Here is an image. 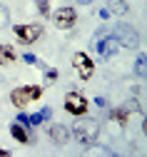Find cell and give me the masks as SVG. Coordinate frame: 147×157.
Segmentation results:
<instances>
[{
    "instance_id": "18",
    "label": "cell",
    "mask_w": 147,
    "mask_h": 157,
    "mask_svg": "<svg viewBox=\"0 0 147 157\" xmlns=\"http://www.w3.org/2000/svg\"><path fill=\"white\" fill-rule=\"evenodd\" d=\"M45 80H50V82L57 80V70L55 67H45Z\"/></svg>"
},
{
    "instance_id": "4",
    "label": "cell",
    "mask_w": 147,
    "mask_h": 157,
    "mask_svg": "<svg viewBox=\"0 0 147 157\" xmlns=\"http://www.w3.org/2000/svg\"><path fill=\"white\" fill-rule=\"evenodd\" d=\"M72 67L77 70L80 80H90L92 72H95V63L90 60L87 52H75V55H72Z\"/></svg>"
},
{
    "instance_id": "19",
    "label": "cell",
    "mask_w": 147,
    "mask_h": 157,
    "mask_svg": "<svg viewBox=\"0 0 147 157\" xmlns=\"http://www.w3.org/2000/svg\"><path fill=\"white\" fill-rule=\"evenodd\" d=\"M15 122H20V125H25V127H30V122H28V115H25V112H20Z\"/></svg>"
},
{
    "instance_id": "2",
    "label": "cell",
    "mask_w": 147,
    "mask_h": 157,
    "mask_svg": "<svg viewBox=\"0 0 147 157\" xmlns=\"http://www.w3.org/2000/svg\"><path fill=\"white\" fill-rule=\"evenodd\" d=\"M40 95H43V87H37V85H20V87H15L10 92V102L15 107H25V105L35 102Z\"/></svg>"
},
{
    "instance_id": "16",
    "label": "cell",
    "mask_w": 147,
    "mask_h": 157,
    "mask_svg": "<svg viewBox=\"0 0 147 157\" xmlns=\"http://www.w3.org/2000/svg\"><path fill=\"white\" fill-rule=\"evenodd\" d=\"M8 23H10V13H8L5 5H0V28H5Z\"/></svg>"
},
{
    "instance_id": "7",
    "label": "cell",
    "mask_w": 147,
    "mask_h": 157,
    "mask_svg": "<svg viewBox=\"0 0 147 157\" xmlns=\"http://www.w3.org/2000/svg\"><path fill=\"white\" fill-rule=\"evenodd\" d=\"M65 110L70 115H85L87 112V100L80 92H68L65 95Z\"/></svg>"
},
{
    "instance_id": "10",
    "label": "cell",
    "mask_w": 147,
    "mask_h": 157,
    "mask_svg": "<svg viewBox=\"0 0 147 157\" xmlns=\"http://www.w3.org/2000/svg\"><path fill=\"white\" fill-rule=\"evenodd\" d=\"M10 135L15 137V140L20 145H30V135L25 132V125H20V122H13L10 125Z\"/></svg>"
},
{
    "instance_id": "9",
    "label": "cell",
    "mask_w": 147,
    "mask_h": 157,
    "mask_svg": "<svg viewBox=\"0 0 147 157\" xmlns=\"http://www.w3.org/2000/svg\"><path fill=\"white\" fill-rule=\"evenodd\" d=\"M70 127H65V125H52L50 127V140L55 142V145H68L70 142Z\"/></svg>"
},
{
    "instance_id": "11",
    "label": "cell",
    "mask_w": 147,
    "mask_h": 157,
    "mask_svg": "<svg viewBox=\"0 0 147 157\" xmlns=\"http://www.w3.org/2000/svg\"><path fill=\"white\" fill-rule=\"evenodd\" d=\"M107 13H115V15H127V13H130L127 0H107Z\"/></svg>"
},
{
    "instance_id": "21",
    "label": "cell",
    "mask_w": 147,
    "mask_h": 157,
    "mask_svg": "<svg viewBox=\"0 0 147 157\" xmlns=\"http://www.w3.org/2000/svg\"><path fill=\"white\" fill-rule=\"evenodd\" d=\"M75 3H82V5H90V3H95V0H75Z\"/></svg>"
},
{
    "instance_id": "8",
    "label": "cell",
    "mask_w": 147,
    "mask_h": 157,
    "mask_svg": "<svg viewBox=\"0 0 147 157\" xmlns=\"http://www.w3.org/2000/svg\"><path fill=\"white\" fill-rule=\"evenodd\" d=\"M117 40H115V37L112 35H107V37H105V33H100L97 35V52L102 55V57H112L115 52H117Z\"/></svg>"
},
{
    "instance_id": "6",
    "label": "cell",
    "mask_w": 147,
    "mask_h": 157,
    "mask_svg": "<svg viewBox=\"0 0 147 157\" xmlns=\"http://www.w3.org/2000/svg\"><path fill=\"white\" fill-rule=\"evenodd\" d=\"M75 20H77V15H75L72 8H60V10L52 13V23H55V28H60V30H70V28L75 25Z\"/></svg>"
},
{
    "instance_id": "5",
    "label": "cell",
    "mask_w": 147,
    "mask_h": 157,
    "mask_svg": "<svg viewBox=\"0 0 147 157\" xmlns=\"http://www.w3.org/2000/svg\"><path fill=\"white\" fill-rule=\"evenodd\" d=\"M13 30H15V35H17V40L25 43V45L40 40V35H43V25H33V23H30V25H15Z\"/></svg>"
},
{
    "instance_id": "22",
    "label": "cell",
    "mask_w": 147,
    "mask_h": 157,
    "mask_svg": "<svg viewBox=\"0 0 147 157\" xmlns=\"http://www.w3.org/2000/svg\"><path fill=\"white\" fill-rule=\"evenodd\" d=\"M8 155H10L8 150H3V147H0V157H8Z\"/></svg>"
},
{
    "instance_id": "14",
    "label": "cell",
    "mask_w": 147,
    "mask_h": 157,
    "mask_svg": "<svg viewBox=\"0 0 147 157\" xmlns=\"http://www.w3.org/2000/svg\"><path fill=\"white\" fill-rule=\"evenodd\" d=\"M145 63H147V57H145V55H140L137 60H135V70H137L140 77H145V72H147V65H145Z\"/></svg>"
},
{
    "instance_id": "3",
    "label": "cell",
    "mask_w": 147,
    "mask_h": 157,
    "mask_svg": "<svg viewBox=\"0 0 147 157\" xmlns=\"http://www.w3.org/2000/svg\"><path fill=\"white\" fill-rule=\"evenodd\" d=\"M112 37L117 40V45H122V48H140V35H137V30L132 28V25H127V23H117L115 28H112Z\"/></svg>"
},
{
    "instance_id": "1",
    "label": "cell",
    "mask_w": 147,
    "mask_h": 157,
    "mask_svg": "<svg viewBox=\"0 0 147 157\" xmlns=\"http://www.w3.org/2000/svg\"><path fill=\"white\" fill-rule=\"evenodd\" d=\"M70 135L75 137V140H77L82 147H90V145H95V142H97L100 125H97V120H80V122L70 130Z\"/></svg>"
},
{
    "instance_id": "15",
    "label": "cell",
    "mask_w": 147,
    "mask_h": 157,
    "mask_svg": "<svg viewBox=\"0 0 147 157\" xmlns=\"http://www.w3.org/2000/svg\"><path fill=\"white\" fill-rule=\"evenodd\" d=\"M37 10L43 17H48L50 15V0H37Z\"/></svg>"
},
{
    "instance_id": "17",
    "label": "cell",
    "mask_w": 147,
    "mask_h": 157,
    "mask_svg": "<svg viewBox=\"0 0 147 157\" xmlns=\"http://www.w3.org/2000/svg\"><path fill=\"white\" fill-rule=\"evenodd\" d=\"M23 60H25L28 65H40V63H43V60H40V57H35L33 52H25V55H23Z\"/></svg>"
},
{
    "instance_id": "13",
    "label": "cell",
    "mask_w": 147,
    "mask_h": 157,
    "mask_svg": "<svg viewBox=\"0 0 147 157\" xmlns=\"http://www.w3.org/2000/svg\"><path fill=\"white\" fill-rule=\"evenodd\" d=\"M15 50H13V45H0V65H10V63H15Z\"/></svg>"
},
{
    "instance_id": "12",
    "label": "cell",
    "mask_w": 147,
    "mask_h": 157,
    "mask_svg": "<svg viewBox=\"0 0 147 157\" xmlns=\"http://www.w3.org/2000/svg\"><path fill=\"white\" fill-rule=\"evenodd\" d=\"M50 117H52V110H50V107H43V110L35 112V115H28V122H30V127H33V125H40L43 120H50Z\"/></svg>"
},
{
    "instance_id": "20",
    "label": "cell",
    "mask_w": 147,
    "mask_h": 157,
    "mask_svg": "<svg viewBox=\"0 0 147 157\" xmlns=\"http://www.w3.org/2000/svg\"><path fill=\"white\" fill-rule=\"evenodd\" d=\"M95 105H97V107H105L107 102H105V97H95Z\"/></svg>"
}]
</instances>
